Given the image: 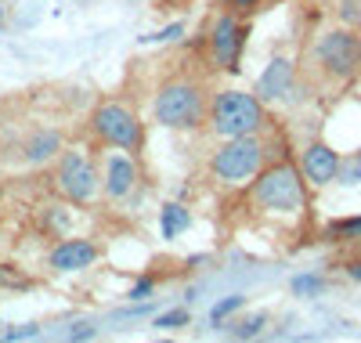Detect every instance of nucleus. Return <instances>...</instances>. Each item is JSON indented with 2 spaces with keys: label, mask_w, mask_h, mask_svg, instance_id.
I'll return each instance as SVG.
<instances>
[{
  "label": "nucleus",
  "mask_w": 361,
  "mask_h": 343,
  "mask_svg": "<svg viewBox=\"0 0 361 343\" xmlns=\"http://www.w3.org/2000/svg\"><path fill=\"white\" fill-rule=\"evenodd\" d=\"M314 61L318 69L336 80V83H347L361 73V37L354 33L350 25L343 29H325V33L314 40Z\"/></svg>",
  "instance_id": "1"
},
{
  "label": "nucleus",
  "mask_w": 361,
  "mask_h": 343,
  "mask_svg": "<svg viewBox=\"0 0 361 343\" xmlns=\"http://www.w3.org/2000/svg\"><path fill=\"white\" fill-rule=\"evenodd\" d=\"M180 325H188V311H185V307L163 311V315L156 318V329H180Z\"/></svg>",
  "instance_id": "19"
},
{
  "label": "nucleus",
  "mask_w": 361,
  "mask_h": 343,
  "mask_svg": "<svg viewBox=\"0 0 361 343\" xmlns=\"http://www.w3.org/2000/svg\"><path fill=\"white\" fill-rule=\"evenodd\" d=\"M156 119L163 127H173V131H185V127H195L202 119V90L188 80H177V83H166L159 95H156V105H152Z\"/></svg>",
  "instance_id": "5"
},
{
  "label": "nucleus",
  "mask_w": 361,
  "mask_h": 343,
  "mask_svg": "<svg viewBox=\"0 0 361 343\" xmlns=\"http://www.w3.org/2000/svg\"><path fill=\"white\" fill-rule=\"evenodd\" d=\"M238 47H243V29H238L235 15L217 18V25H214V54H217L221 66L238 69L235 66V61H238Z\"/></svg>",
  "instance_id": "11"
},
{
  "label": "nucleus",
  "mask_w": 361,
  "mask_h": 343,
  "mask_svg": "<svg viewBox=\"0 0 361 343\" xmlns=\"http://www.w3.org/2000/svg\"><path fill=\"white\" fill-rule=\"evenodd\" d=\"M257 4H260V0H231V8H235V11H253Z\"/></svg>",
  "instance_id": "26"
},
{
  "label": "nucleus",
  "mask_w": 361,
  "mask_h": 343,
  "mask_svg": "<svg viewBox=\"0 0 361 343\" xmlns=\"http://www.w3.org/2000/svg\"><path fill=\"white\" fill-rule=\"evenodd\" d=\"M267 325V315H264V311H260V315H250V318H243V322H238L231 332L238 336V339H250V336H260V329Z\"/></svg>",
  "instance_id": "17"
},
{
  "label": "nucleus",
  "mask_w": 361,
  "mask_h": 343,
  "mask_svg": "<svg viewBox=\"0 0 361 343\" xmlns=\"http://www.w3.org/2000/svg\"><path fill=\"white\" fill-rule=\"evenodd\" d=\"M148 293H152V278H141V282L130 289V300H148Z\"/></svg>",
  "instance_id": "24"
},
{
  "label": "nucleus",
  "mask_w": 361,
  "mask_h": 343,
  "mask_svg": "<svg viewBox=\"0 0 361 343\" xmlns=\"http://www.w3.org/2000/svg\"><path fill=\"white\" fill-rule=\"evenodd\" d=\"M37 332H40L37 325H25V329H8V332H4V339H33Z\"/></svg>",
  "instance_id": "23"
},
{
  "label": "nucleus",
  "mask_w": 361,
  "mask_h": 343,
  "mask_svg": "<svg viewBox=\"0 0 361 343\" xmlns=\"http://www.w3.org/2000/svg\"><path fill=\"white\" fill-rule=\"evenodd\" d=\"M134 181H137V170H134V163L127 160V155H119V152H112V155H105V192L112 195V199H119V195H127L130 188H134Z\"/></svg>",
  "instance_id": "12"
},
{
  "label": "nucleus",
  "mask_w": 361,
  "mask_h": 343,
  "mask_svg": "<svg viewBox=\"0 0 361 343\" xmlns=\"http://www.w3.org/2000/svg\"><path fill=\"white\" fill-rule=\"evenodd\" d=\"M209 123L221 138H243V134H257L264 127V109L257 95L246 90H221L209 109Z\"/></svg>",
  "instance_id": "2"
},
{
  "label": "nucleus",
  "mask_w": 361,
  "mask_h": 343,
  "mask_svg": "<svg viewBox=\"0 0 361 343\" xmlns=\"http://www.w3.org/2000/svg\"><path fill=\"white\" fill-rule=\"evenodd\" d=\"M260 163H264V145L253 134H243V138H228V145L214 152L209 167L224 184H246L250 177L260 174Z\"/></svg>",
  "instance_id": "4"
},
{
  "label": "nucleus",
  "mask_w": 361,
  "mask_h": 343,
  "mask_svg": "<svg viewBox=\"0 0 361 343\" xmlns=\"http://www.w3.org/2000/svg\"><path fill=\"white\" fill-rule=\"evenodd\" d=\"M188 224H192V217H188V210H185V206H177V203L163 206V217H159V228H163V239H177V235L185 231Z\"/></svg>",
  "instance_id": "14"
},
{
  "label": "nucleus",
  "mask_w": 361,
  "mask_h": 343,
  "mask_svg": "<svg viewBox=\"0 0 361 343\" xmlns=\"http://www.w3.org/2000/svg\"><path fill=\"white\" fill-rule=\"evenodd\" d=\"M180 33H185V25H180V22H173V25L159 29V33H152V37H141V40H145V44H156V40H177Z\"/></svg>",
  "instance_id": "21"
},
{
  "label": "nucleus",
  "mask_w": 361,
  "mask_h": 343,
  "mask_svg": "<svg viewBox=\"0 0 361 343\" xmlns=\"http://www.w3.org/2000/svg\"><path fill=\"white\" fill-rule=\"evenodd\" d=\"M58 152H62V138H58V131H37L33 138H29V145H25V163L40 167Z\"/></svg>",
  "instance_id": "13"
},
{
  "label": "nucleus",
  "mask_w": 361,
  "mask_h": 343,
  "mask_svg": "<svg viewBox=\"0 0 361 343\" xmlns=\"http://www.w3.org/2000/svg\"><path fill=\"white\" fill-rule=\"evenodd\" d=\"M58 188H62L66 199L73 203H90L98 192V174L90 167V160L83 152H66L62 167H58Z\"/></svg>",
  "instance_id": "7"
},
{
  "label": "nucleus",
  "mask_w": 361,
  "mask_h": 343,
  "mask_svg": "<svg viewBox=\"0 0 361 343\" xmlns=\"http://www.w3.org/2000/svg\"><path fill=\"white\" fill-rule=\"evenodd\" d=\"M336 15H340L343 25L361 29V0H340V4H336Z\"/></svg>",
  "instance_id": "18"
},
{
  "label": "nucleus",
  "mask_w": 361,
  "mask_h": 343,
  "mask_svg": "<svg viewBox=\"0 0 361 343\" xmlns=\"http://www.w3.org/2000/svg\"><path fill=\"white\" fill-rule=\"evenodd\" d=\"M340 177H343L347 184L361 181V160H354V163H340Z\"/></svg>",
  "instance_id": "22"
},
{
  "label": "nucleus",
  "mask_w": 361,
  "mask_h": 343,
  "mask_svg": "<svg viewBox=\"0 0 361 343\" xmlns=\"http://www.w3.org/2000/svg\"><path fill=\"white\" fill-rule=\"evenodd\" d=\"M347 271H350V278H361V264H350Z\"/></svg>",
  "instance_id": "28"
},
{
  "label": "nucleus",
  "mask_w": 361,
  "mask_h": 343,
  "mask_svg": "<svg viewBox=\"0 0 361 343\" xmlns=\"http://www.w3.org/2000/svg\"><path fill=\"white\" fill-rule=\"evenodd\" d=\"M94 257H98L94 242H87V239H66L62 246L51 249V267L69 275V271H80L87 264H94Z\"/></svg>",
  "instance_id": "10"
},
{
  "label": "nucleus",
  "mask_w": 361,
  "mask_h": 343,
  "mask_svg": "<svg viewBox=\"0 0 361 343\" xmlns=\"http://www.w3.org/2000/svg\"><path fill=\"white\" fill-rule=\"evenodd\" d=\"M322 289H325L322 275H296V278H293V293H296V296H318Z\"/></svg>",
  "instance_id": "15"
},
{
  "label": "nucleus",
  "mask_w": 361,
  "mask_h": 343,
  "mask_svg": "<svg viewBox=\"0 0 361 343\" xmlns=\"http://www.w3.org/2000/svg\"><path fill=\"white\" fill-rule=\"evenodd\" d=\"M0 22H4V11H0Z\"/></svg>",
  "instance_id": "29"
},
{
  "label": "nucleus",
  "mask_w": 361,
  "mask_h": 343,
  "mask_svg": "<svg viewBox=\"0 0 361 343\" xmlns=\"http://www.w3.org/2000/svg\"><path fill=\"white\" fill-rule=\"evenodd\" d=\"M253 203L260 210H271V213H296L304 210V181H300L296 167L289 163H279L257 177L253 184Z\"/></svg>",
  "instance_id": "3"
},
{
  "label": "nucleus",
  "mask_w": 361,
  "mask_h": 343,
  "mask_svg": "<svg viewBox=\"0 0 361 343\" xmlns=\"http://www.w3.org/2000/svg\"><path fill=\"white\" fill-rule=\"evenodd\" d=\"M246 303V296H228V300H221V303H214V311H209V322H214L217 329H221V322L228 318V315H235L238 307Z\"/></svg>",
  "instance_id": "16"
},
{
  "label": "nucleus",
  "mask_w": 361,
  "mask_h": 343,
  "mask_svg": "<svg viewBox=\"0 0 361 343\" xmlns=\"http://www.w3.org/2000/svg\"><path fill=\"white\" fill-rule=\"evenodd\" d=\"M293 80H296V69L289 58H271V66L260 73L257 80V98L260 102H279L293 90Z\"/></svg>",
  "instance_id": "8"
},
{
  "label": "nucleus",
  "mask_w": 361,
  "mask_h": 343,
  "mask_svg": "<svg viewBox=\"0 0 361 343\" xmlns=\"http://www.w3.org/2000/svg\"><path fill=\"white\" fill-rule=\"evenodd\" d=\"M90 336H94V329H73L69 332V339H90Z\"/></svg>",
  "instance_id": "27"
},
{
  "label": "nucleus",
  "mask_w": 361,
  "mask_h": 343,
  "mask_svg": "<svg viewBox=\"0 0 361 343\" xmlns=\"http://www.w3.org/2000/svg\"><path fill=\"white\" fill-rule=\"evenodd\" d=\"M329 231H333V235H343V239H357V235H361V217H350V221H336Z\"/></svg>",
  "instance_id": "20"
},
{
  "label": "nucleus",
  "mask_w": 361,
  "mask_h": 343,
  "mask_svg": "<svg viewBox=\"0 0 361 343\" xmlns=\"http://www.w3.org/2000/svg\"><path fill=\"white\" fill-rule=\"evenodd\" d=\"M148 311H152V303H137V307L119 311V318H137V315H148Z\"/></svg>",
  "instance_id": "25"
},
{
  "label": "nucleus",
  "mask_w": 361,
  "mask_h": 343,
  "mask_svg": "<svg viewBox=\"0 0 361 343\" xmlns=\"http://www.w3.org/2000/svg\"><path fill=\"white\" fill-rule=\"evenodd\" d=\"M304 174H307V181L311 184H318V188H325L329 181H336L340 177V155L329 148V145H307L304 148Z\"/></svg>",
  "instance_id": "9"
},
{
  "label": "nucleus",
  "mask_w": 361,
  "mask_h": 343,
  "mask_svg": "<svg viewBox=\"0 0 361 343\" xmlns=\"http://www.w3.org/2000/svg\"><path fill=\"white\" fill-rule=\"evenodd\" d=\"M94 131L109 141V145H116V148H141V123H137V116L130 112V109H123V105H116V102H105V105H98V112H94Z\"/></svg>",
  "instance_id": "6"
}]
</instances>
